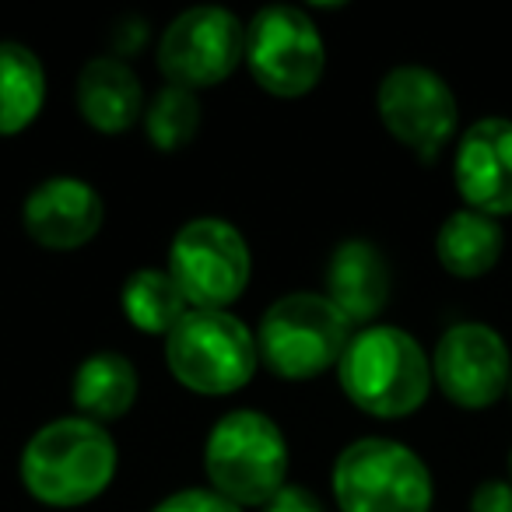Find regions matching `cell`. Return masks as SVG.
Masks as SVG:
<instances>
[{
	"instance_id": "cell-1",
	"label": "cell",
	"mask_w": 512,
	"mask_h": 512,
	"mask_svg": "<svg viewBox=\"0 0 512 512\" xmlns=\"http://www.w3.org/2000/svg\"><path fill=\"white\" fill-rule=\"evenodd\" d=\"M116 442L106 425L81 414L43 425L22 449L18 474L39 505L78 509L102 495L116 477Z\"/></svg>"
},
{
	"instance_id": "cell-2",
	"label": "cell",
	"mask_w": 512,
	"mask_h": 512,
	"mask_svg": "<svg viewBox=\"0 0 512 512\" xmlns=\"http://www.w3.org/2000/svg\"><path fill=\"white\" fill-rule=\"evenodd\" d=\"M341 390L372 418H407L432 393V362L407 330L372 323L355 330L341 365Z\"/></svg>"
},
{
	"instance_id": "cell-3",
	"label": "cell",
	"mask_w": 512,
	"mask_h": 512,
	"mask_svg": "<svg viewBox=\"0 0 512 512\" xmlns=\"http://www.w3.org/2000/svg\"><path fill=\"white\" fill-rule=\"evenodd\" d=\"M204 470L211 491L232 505L264 509L288 477V442L278 421L264 411H228L214 421L204 442Z\"/></svg>"
},
{
	"instance_id": "cell-4",
	"label": "cell",
	"mask_w": 512,
	"mask_h": 512,
	"mask_svg": "<svg viewBox=\"0 0 512 512\" xmlns=\"http://www.w3.org/2000/svg\"><path fill=\"white\" fill-rule=\"evenodd\" d=\"M355 337V323L323 292H292L278 299L256 327L260 365L281 379H316L337 369Z\"/></svg>"
},
{
	"instance_id": "cell-5",
	"label": "cell",
	"mask_w": 512,
	"mask_h": 512,
	"mask_svg": "<svg viewBox=\"0 0 512 512\" xmlns=\"http://www.w3.org/2000/svg\"><path fill=\"white\" fill-rule=\"evenodd\" d=\"M165 365L190 393L228 397L256 376V334L232 313L190 309L186 320L165 337Z\"/></svg>"
},
{
	"instance_id": "cell-6",
	"label": "cell",
	"mask_w": 512,
	"mask_h": 512,
	"mask_svg": "<svg viewBox=\"0 0 512 512\" xmlns=\"http://www.w3.org/2000/svg\"><path fill=\"white\" fill-rule=\"evenodd\" d=\"M334 498L341 512H428L435 488L425 460L411 446L365 435L337 456Z\"/></svg>"
},
{
	"instance_id": "cell-7",
	"label": "cell",
	"mask_w": 512,
	"mask_h": 512,
	"mask_svg": "<svg viewBox=\"0 0 512 512\" xmlns=\"http://www.w3.org/2000/svg\"><path fill=\"white\" fill-rule=\"evenodd\" d=\"M165 271L183 288L193 309L228 313L232 302L242 299L253 274L249 242L225 218H193L172 235L169 267Z\"/></svg>"
},
{
	"instance_id": "cell-8",
	"label": "cell",
	"mask_w": 512,
	"mask_h": 512,
	"mask_svg": "<svg viewBox=\"0 0 512 512\" xmlns=\"http://www.w3.org/2000/svg\"><path fill=\"white\" fill-rule=\"evenodd\" d=\"M246 67L274 99H302L327 71V46L316 22L292 4L260 8L246 25Z\"/></svg>"
},
{
	"instance_id": "cell-9",
	"label": "cell",
	"mask_w": 512,
	"mask_h": 512,
	"mask_svg": "<svg viewBox=\"0 0 512 512\" xmlns=\"http://www.w3.org/2000/svg\"><path fill=\"white\" fill-rule=\"evenodd\" d=\"M246 64V25L228 8L200 4L169 22L158 39V71L186 92L214 88Z\"/></svg>"
},
{
	"instance_id": "cell-10",
	"label": "cell",
	"mask_w": 512,
	"mask_h": 512,
	"mask_svg": "<svg viewBox=\"0 0 512 512\" xmlns=\"http://www.w3.org/2000/svg\"><path fill=\"white\" fill-rule=\"evenodd\" d=\"M376 113L397 144L432 162L456 134L460 106L442 74L421 64H400L379 81Z\"/></svg>"
},
{
	"instance_id": "cell-11",
	"label": "cell",
	"mask_w": 512,
	"mask_h": 512,
	"mask_svg": "<svg viewBox=\"0 0 512 512\" xmlns=\"http://www.w3.org/2000/svg\"><path fill=\"white\" fill-rule=\"evenodd\" d=\"M432 383L449 404L463 411H484L509 393V344L488 323H456L435 344Z\"/></svg>"
},
{
	"instance_id": "cell-12",
	"label": "cell",
	"mask_w": 512,
	"mask_h": 512,
	"mask_svg": "<svg viewBox=\"0 0 512 512\" xmlns=\"http://www.w3.org/2000/svg\"><path fill=\"white\" fill-rule=\"evenodd\" d=\"M453 183L470 211L495 221L512 214V120L484 116L463 130L453 158Z\"/></svg>"
},
{
	"instance_id": "cell-13",
	"label": "cell",
	"mask_w": 512,
	"mask_h": 512,
	"mask_svg": "<svg viewBox=\"0 0 512 512\" xmlns=\"http://www.w3.org/2000/svg\"><path fill=\"white\" fill-rule=\"evenodd\" d=\"M106 204L99 190L78 176L43 179L22 204V228L36 246L71 253L99 235Z\"/></svg>"
},
{
	"instance_id": "cell-14",
	"label": "cell",
	"mask_w": 512,
	"mask_h": 512,
	"mask_svg": "<svg viewBox=\"0 0 512 512\" xmlns=\"http://www.w3.org/2000/svg\"><path fill=\"white\" fill-rule=\"evenodd\" d=\"M393 292V274L383 249L369 239H344L323 271V295L355 327H372Z\"/></svg>"
},
{
	"instance_id": "cell-15",
	"label": "cell",
	"mask_w": 512,
	"mask_h": 512,
	"mask_svg": "<svg viewBox=\"0 0 512 512\" xmlns=\"http://www.w3.org/2000/svg\"><path fill=\"white\" fill-rule=\"evenodd\" d=\"M78 113L99 134H127L144 120V88L123 57H92L78 74Z\"/></svg>"
},
{
	"instance_id": "cell-16",
	"label": "cell",
	"mask_w": 512,
	"mask_h": 512,
	"mask_svg": "<svg viewBox=\"0 0 512 512\" xmlns=\"http://www.w3.org/2000/svg\"><path fill=\"white\" fill-rule=\"evenodd\" d=\"M502 249V225L488 214L470 211V207L453 211L435 232V260L442 264V271L460 281H474L495 271V264L502 260Z\"/></svg>"
},
{
	"instance_id": "cell-17",
	"label": "cell",
	"mask_w": 512,
	"mask_h": 512,
	"mask_svg": "<svg viewBox=\"0 0 512 512\" xmlns=\"http://www.w3.org/2000/svg\"><path fill=\"white\" fill-rule=\"evenodd\" d=\"M137 390H141L137 369L120 351L88 355L71 379V400L78 414L88 421H99V425L130 414V407L137 404Z\"/></svg>"
},
{
	"instance_id": "cell-18",
	"label": "cell",
	"mask_w": 512,
	"mask_h": 512,
	"mask_svg": "<svg viewBox=\"0 0 512 512\" xmlns=\"http://www.w3.org/2000/svg\"><path fill=\"white\" fill-rule=\"evenodd\" d=\"M43 102V60L22 43H0V137L29 130L43 113Z\"/></svg>"
},
{
	"instance_id": "cell-19",
	"label": "cell",
	"mask_w": 512,
	"mask_h": 512,
	"mask_svg": "<svg viewBox=\"0 0 512 512\" xmlns=\"http://www.w3.org/2000/svg\"><path fill=\"white\" fill-rule=\"evenodd\" d=\"M120 306L130 327L155 337H169L193 309L186 302L183 288L176 285V278L165 267H141V271L130 274L123 281Z\"/></svg>"
},
{
	"instance_id": "cell-20",
	"label": "cell",
	"mask_w": 512,
	"mask_h": 512,
	"mask_svg": "<svg viewBox=\"0 0 512 512\" xmlns=\"http://www.w3.org/2000/svg\"><path fill=\"white\" fill-rule=\"evenodd\" d=\"M200 130V99L176 85H162L144 109V134L155 151H183Z\"/></svg>"
},
{
	"instance_id": "cell-21",
	"label": "cell",
	"mask_w": 512,
	"mask_h": 512,
	"mask_svg": "<svg viewBox=\"0 0 512 512\" xmlns=\"http://www.w3.org/2000/svg\"><path fill=\"white\" fill-rule=\"evenodd\" d=\"M151 512H242V509L211 488H183L176 495L162 498Z\"/></svg>"
},
{
	"instance_id": "cell-22",
	"label": "cell",
	"mask_w": 512,
	"mask_h": 512,
	"mask_svg": "<svg viewBox=\"0 0 512 512\" xmlns=\"http://www.w3.org/2000/svg\"><path fill=\"white\" fill-rule=\"evenodd\" d=\"M470 512H512V484L481 481L470 495Z\"/></svg>"
},
{
	"instance_id": "cell-23",
	"label": "cell",
	"mask_w": 512,
	"mask_h": 512,
	"mask_svg": "<svg viewBox=\"0 0 512 512\" xmlns=\"http://www.w3.org/2000/svg\"><path fill=\"white\" fill-rule=\"evenodd\" d=\"M264 512H323L320 498L306 488H295V484H285L271 502L264 505Z\"/></svg>"
},
{
	"instance_id": "cell-24",
	"label": "cell",
	"mask_w": 512,
	"mask_h": 512,
	"mask_svg": "<svg viewBox=\"0 0 512 512\" xmlns=\"http://www.w3.org/2000/svg\"><path fill=\"white\" fill-rule=\"evenodd\" d=\"M509 484H512V453H509Z\"/></svg>"
},
{
	"instance_id": "cell-25",
	"label": "cell",
	"mask_w": 512,
	"mask_h": 512,
	"mask_svg": "<svg viewBox=\"0 0 512 512\" xmlns=\"http://www.w3.org/2000/svg\"><path fill=\"white\" fill-rule=\"evenodd\" d=\"M509 400H512V383H509Z\"/></svg>"
}]
</instances>
